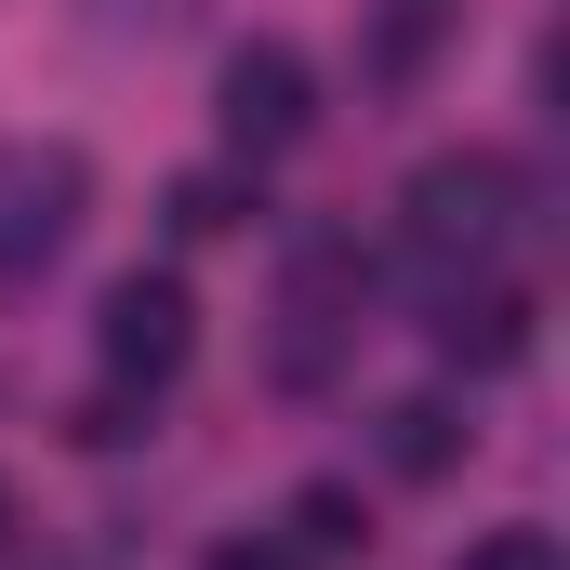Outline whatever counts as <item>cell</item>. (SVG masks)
I'll return each mask as SVG.
<instances>
[{
    "label": "cell",
    "mask_w": 570,
    "mask_h": 570,
    "mask_svg": "<svg viewBox=\"0 0 570 570\" xmlns=\"http://www.w3.org/2000/svg\"><path fill=\"white\" fill-rule=\"evenodd\" d=\"M518 159H491V146H438L425 173H412V199H399V226H412V253L425 266H491L504 239H518Z\"/></svg>",
    "instance_id": "obj_1"
},
{
    "label": "cell",
    "mask_w": 570,
    "mask_h": 570,
    "mask_svg": "<svg viewBox=\"0 0 570 570\" xmlns=\"http://www.w3.org/2000/svg\"><path fill=\"white\" fill-rule=\"evenodd\" d=\"M94 358H107V385H173L186 358H199V305H186V279H159V266H134V279H107V305H94Z\"/></svg>",
    "instance_id": "obj_2"
},
{
    "label": "cell",
    "mask_w": 570,
    "mask_h": 570,
    "mask_svg": "<svg viewBox=\"0 0 570 570\" xmlns=\"http://www.w3.org/2000/svg\"><path fill=\"white\" fill-rule=\"evenodd\" d=\"M213 120H226L239 159L305 146V134H318V80H305V53H292V40H239V53H226V80H213Z\"/></svg>",
    "instance_id": "obj_3"
},
{
    "label": "cell",
    "mask_w": 570,
    "mask_h": 570,
    "mask_svg": "<svg viewBox=\"0 0 570 570\" xmlns=\"http://www.w3.org/2000/svg\"><path fill=\"white\" fill-rule=\"evenodd\" d=\"M80 199H94V173H80L67 146H27V159H0V279L53 266V253L80 239Z\"/></svg>",
    "instance_id": "obj_4"
},
{
    "label": "cell",
    "mask_w": 570,
    "mask_h": 570,
    "mask_svg": "<svg viewBox=\"0 0 570 570\" xmlns=\"http://www.w3.org/2000/svg\"><path fill=\"white\" fill-rule=\"evenodd\" d=\"M345 332H358V253H345V239H318V253L292 266V345H279V372H292V385H318Z\"/></svg>",
    "instance_id": "obj_5"
},
{
    "label": "cell",
    "mask_w": 570,
    "mask_h": 570,
    "mask_svg": "<svg viewBox=\"0 0 570 570\" xmlns=\"http://www.w3.org/2000/svg\"><path fill=\"white\" fill-rule=\"evenodd\" d=\"M438 358H451V372H518V358H531V292L464 279L438 305Z\"/></svg>",
    "instance_id": "obj_6"
},
{
    "label": "cell",
    "mask_w": 570,
    "mask_h": 570,
    "mask_svg": "<svg viewBox=\"0 0 570 570\" xmlns=\"http://www.w3.org/2000/svg\"><path fill=\"white\" fill-rule=\"evenodd\" d=\"M372 451H385L399 478H451V464H464V412H451V399H385V412H372Z\"/></svg>",
    "instance_id": "obj_7"
},
{
    "label": "cell",
    "mask_w": 570,
    "mask_h": 570,
    "mask_svg": "<svg viewBox=\"0 0 570 570\" xmlns=\"http://www.w3.org/2000/svg\"><path fill=\"white\" fill-rule=\"evenodd\" d=\"M279 544L292 558H358V544H372V518H358V491H332V478H318V491H292V518H279Z\"/></svg>",
    "instance_id": "obj_8"
},
{
    "label": "cell",
    "mask_w": 570,
    "mask_h": 570,
    "mask_svg": "<svg viewBox=\"0 0 570 570\" xmlns=\"http://www.w3.org/2000/svg\"><path fill=\"white\" fill-rule=\"evenodd\" d=\"M239 213H266L239 173H186V186H173V239H226Z\"/></svg>",
    "instance_id": "obj_9"
},
{
    "label": "cell",
    "mask_w": 570,
    "mask_h": 570,
    "mask_svg": "<svg viewBox=\"0 0 570 570\" xmlns=\"http://www.w3.org/2000/svg\"><path fill=\"white\" fill-rule=\"evenodd\" d=\"M464 570H570V558H558V531H531V518H518V531H478Z\"/></svg>",
    "instance_id": "obj_10"
},
{
    "label": "cell",
    "mask_w": 570,
    "mask_h": 570,
    "mask_svg": "<svg viewBox=\"0 0 570 570\" xmlns=\"http://www.w3.org/2000/svg\"><path fill=\"white\" fill-rule=\"evenodd\" d=\"M199 570H318V558H292L279 531H239V544H213V558H199Z\"/></svg>",
    "instance_id": "obj_11"
},
{
    "label": "cell",
    "mask_w": 570,
    "mask_h": 570,
    "mask_svg": "<svg viewBox=\"0 0 570 570\" xmlns=\"http://www.w3.org/2000/svg\"><path fill=\"white\" fill-rule=\"evenodd\" d=\"M425 40H438V0H399V13H385V67H412Z\"/></svg>",
    "instance_id": "obj_12"
},
{
    "label": "cell",
    "mask_w": 570,
    "mask_h": 570,
    "mask_svg": "<svg viewBox=\"0 0 570 570\" xmlns=\"http://www.w3.org/2000/svg\"><path fill=\"white\" fill-rule=\"evenodd\" d=\"M0 531H13V478H0Z\"/></svg>",
    "instance_id": "obj_13"
}]
</instances>
